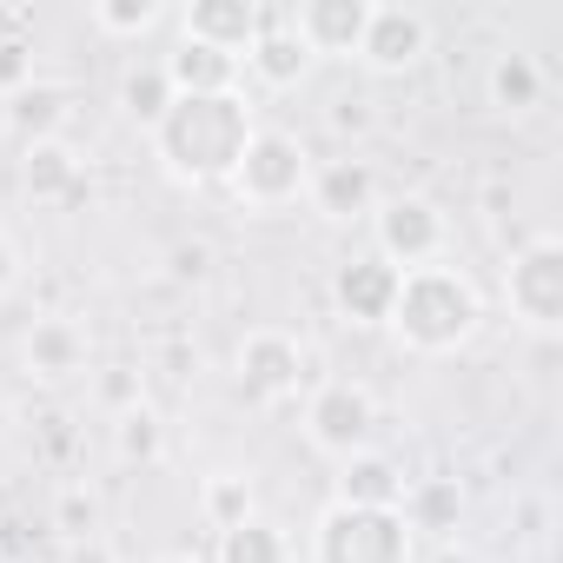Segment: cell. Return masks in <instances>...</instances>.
<instances>
[{
    "instance_id": "cell-10",
    "label": "cell",
    "mask_w": 563,
    "mask_h": 563,
    "mask_svg": "<svg viewBox=\"0 0 563 563\" xmlns=\"http://www.w3.org/2000/svg\"><path fill=\"white\" fill-rule=\"evenodd\" d=\"M378 166L358 159V153H339V159H312V186H306V206L325 219V225H358L378 212Z\"/></svg>"
},
{
    "instance_id": "cell-5",
    "label": "cell",
    "mask_w": 563,
    "mask_h": 563,
    "mask_svg": "<svg viewBox=\"0 0 563 563\" xmlns=\"http://www.w3.org/2000/svg\"><path fill=\"white\" fill-rule=\"evenodd\" d=\"M372 252H378L391 272L438 265V258L451 252V212H444L431 192H391V199H378V212H372Z\"/></svg>"
},
{
    "instance_id": "cell-7",
    "label": "cell",
    "mask_w": 563,
    "mask_h": 563,
    "mask_svg": "<svg viewBox=\"0 0 563 563\" xmlns=\"http://www.w3.org/2000/svg\"><path fill=\"white\" fill-rule=\"evenodd\" d=\"M232 372H239V391H245V398L286 405V398L306 391L312 358H306V345H299L286 325H252V332L232 345Z\"/></svg>"
},
{
    "instance_id": "cell-12",
    "label": "cell",
    "mask_w": 563,
    "mask_h": 563,
    "mask_svg": "<svg viewBox=\"0 0 563 563\" xmlns=\"http://www.w3.org/2000/svg\"><path fill=\"white\" fill-rule=\"evenodd\" d=\"M258 27H265L258 0H192V8L179 14V41L232 54V60H245V47L258 41Z\"/></svg>"
},
{
    "instance_id": "cell-2",
    "label": "cell",
    "mask_w": 563,
    "mask_h": 563,
    "mask_svg": "<svg viewBox=\"0 0 563 563\" xmlns=\"http://www.w3.org/2000/svg\"><path fill=\"white\" fill-rule=\"evenodd\" d=\"M484 325V292L477 278L451 258L438 265H418V272H398V299H391V319L385 332L418 352V358H444V352H464Z\"/></svg>"
},
{
    "instance_id": "cell-29",
    "label": "cell",
    "mask_w": 563,
    "mask_h": 563,
    "mask_svg": "<svg viewBox=\"0 0 563 563\" xmlns=\"http://www.w3.org/2000/svg\"><path fill=\"white\" fill-rule=\"evenodd\" d=\"M325 126H332L339 140H365V133L378 126V107H372L365 93H339V100L325 107Z\"/></svg>"
},
{
    "instance_id": "cell-22",
    "label": "cell",
    "mask_w": 563,
    "mask_h": 563,
    "mask_svg": "<svg viewBox=\"0 0 563 563\" xmlns=\"http://www.w3.org/2000/svg\"><path fill=\"white\" fill-rule=\"evenodd\" d=\"M166 418H159V405H126V411H113V457L120 464H140V471H153V464H166Z\"/></svg>"
},
{
    "instance_id": "cell-9",
    "label": "cell",
    "mask_w": 563,
    "mask_h": 563,
    "mask_svg": "<svg viewBox=\"0 0 563 563\" xmlns=\"http://www.w3.org/2000/svg\"><path fill=\"white\" fill-rule=\"evenodd\" d=\"M431 54V14L405 8V0H372V21L358 41V67L372 74H411Z\"/></svg>"
},
{
    "instance_id": "cell-31",
    "label": "cell",
    "mask_w": 563,
    "mask_h": 563,
    "mask_svg": "<svg viewBox=\"0 0 563 563\" xmlns=\"http://www.w3.org/2000/svg\"><path fill=\"white\" fill-rule=\"evenodd\" d=\"M21 278H27V252H21L8 232H0V299H8V292L21 286Z\"/></svg>"
},
{
    "instance_id": "cell-17",
    "label": "cell",
    "mask_w": 563,
    "mask_h": 563,
    "mask_svg": "<svg viewBox=\"0 0 563 563\" xmlns=\"http://www.w3.org/2000/svg\"><path fill=\"white\" fill-rule=\"evenodd\" d=\"M405 490H411L405 464H398L391 451H378V444L339 464V504H345V510H398Z\"/></svg>"
},
{
    "instance_id": "cell-8",
    "label": "cell",
    "mask_w": 563,
    "mask_h": 563,
    "mask_svg": "<svg viewBox=\"0 0 563 563\" xmlns=\"http://www.w3.org/2000/svg\"><path fill=\"white\" fill-rule=\"evenodd\" d=\"M504 299H510V319L530 325V332H556L563 325V245L550 232L510 252V265H504Z\"/></svg>"
},
{
    "instance_id": "cell-11",
    "label": "cell",
    "mask_w": 563,
    "mask_h": 563,
    "mask_svg": "<svg viewBox=\"0 0 563 563\" xmlns=\"http://www.w3.org/2000/svg\"><path fill=\"white\" fill-rule=\"evenodd\" d=\"M365 21L372 0H299V8H286V27L306 41L312 60H358Z\"/></svg>"
},
{
    "instance_id": "cell-24",
    "label": "cell",
    "mask_w": 563,
    "mask_h": 563,
    "mask_svg": "<svg viewBox=\"0 0 563 563\" xmlns=\"http://www.w3.org/2000/svg\"><path fill=\"white\" fill-rule=\"evenodd\" d=\"M113 100H120V113H126L140 133H153L179 93H173V80H166V67H159V60H133V67L120 74V93H113Z\"/></svg>"
},
{
    "instance_id": "cell-35",
    "label": "cell",
    "mask_w": 563,
    "mask_h": 563,
    "mask_svg": "<svg viewBox=\"0 0 563 563\" xmlns=\"http://www.w3.org/2000/svg\"><path fill=\"white\" fill-rule=\"evenodd\" d=\"M159 563H206V556H192V550H173V556H159Z\"/></svg>"
},
{
    "instance_id": "cell-28",
    "label": "cell",
    "mask_w": 563,
    "mask_h": 563,
    "mask_svg": "<svg viewBox=\"0 0 563 563\" xmlns=\"http://www.w3.org/2000/svg\"><path fill=\"white\" fill-rule=\"evenodd\" d=\"M41 74H34V41L27 34H8L0 41V100H14L21 87H34Z\"/></svg>"
},
{
    "instance_id": "cell-27",
    "label": "cell",
    "mask_w": 563,
    "mask_h": 563,
    "mask_svg": "<svg viewBox=\"0 0 563 563\" xmlns=\"http://www.w3.org/2000/svg\"><path fill=\"white\" fill-rule=\"evenodd\" d=\"M87 21H93V34H107V41H140V34H153V27L166 21V8H159V0H93Z\"/></svg>"
},
{
    "instance_id": "cell-16",
    "label": "cell",
    "mask_w": 563,
    "mask_h": 563,
    "mask_svg": "<svg viewBox=\"0 0 563 563\" xmlns=\"http://www.w3.org/2000/svg\"><path fill=\"white\" fill-rule=\"evenodd\" d=\"M74 87L67 80H34V87H21L8 107H0V120H8V133L21 140V146H47V140H67V126H74Z\"/></svg>"
},
{
    "instance_id": "cell-18",
    "label": "cell",
    "mask_w": 563,
    "mask_h": 563,
    "mask_svg": "<svg viewBox=\"0 0 563 563\" xmlns=\"http://www.w3.org/2000/svg\"><path fill=\"white\" fill-rule=\"evenodd\" d=\"M21 192H27L34 206H80L87 179H80V153H74V140L21 146Z\"/></svg>"
},
{
    "instance_id": "cell-33",
    "label": "cell",
    "mask_w": 563,
    "mask_h": 563,
    "mask_svg": "<svg viewBox=\"0 0 563 563\" xmlns=\"http://www.w3.org/2000/svg\"><path fill=\"white\" fill-rule=\"evenodd\" d=\"M100 398H107L113 411H126V405H140V372H113V378H100Z\"/></svg>"
},
{
    "instance_id": "cell-14",
    "label": "cell",
    "mask_w": 563,
    "mask_h": 563,
    "mask_svg": "<svg viewBox=\"0 0 563 563\" xmlns=\"http://www.w3.org/2000/svg\"><path fill=\"white\" fill-rule=\"evenodd\" d=\"M265 93H292V87H306L312 80V54H306V41L286 27V14H265V27H258V41L245 47V60H239Z\"/></svg>"
},
{
    "instance_id": "cell-6",
    "label": "cell",
    "mask_w": 563,
    "mask_h": 563,
    "mask_svg": "<svg viewBox=\"0 0 563 563\" xmlns=\"http://www.w3.org/2000/svg\"><path fill=\"white\" fill-rule=\"evenodd\" d=\"M372 438H378V398L358 378H325L306 391V444L319 457L345 464V457L372 451Z\"/></svg>"
},
{
    "instance_id": "cell-23",
    "label": "cell",
    "mask_w": 563,
    "mask_h": 563,
    "mask_svg": "<svg viewBox=\"0 0 563 563\" xmlns=\"http://www.w3.org/2000/svg\"><path fill=\"white\" fill-rule=\"evenodd\" d=\"M212 563H292V537H286V523H272V517L258 510V517L219 530Z\"/></svg>"
},
{
    "instance_id": "cell-32",
    "label": "cell",
    "mask_w": 563,
    "mask_h": 563,
    "mask_svg": "<svg viewBox=\"0 0 563 563\" xmlns=\"http://www.w3.org/2000/svg\"><path fill=\"white\" fill-rule=\"evenodd\" d=\"M60 563H120V550L107 537H80V543H60Z\"/></svg>"
},
{
    "instance_id": "cell-13",
    "label": "cell",
    "mask_w": 563,
    "mask_h": 563,
    "mask_svg": "<svg viewBox=\"0 0 563 563\" xmlns=\"http://www.w3.org/2000/svg\"><path fill=\"white\" fill-rule=\"evenodd\" d=\"M391 299H398V272L378 252H358V258H345L332 272V306H339L345 325H385Z\"/></svg>"
},
{
    "instance_id": "cell-21",
    "label": "cell",
    "mask_w": 563,
    "mask_h": 563,
    "mask_svg": "<svg viewBox=\"0 0 563 563\" xmlns=\"http://www.w3.org/2000/svg\"><path fill=\"white\" fill-rule=\"evenodd\" d=\"M398 517L411 523V537H451L464 517V484L457 477H411Z\"/></svg>"
},
{
    "instance_id": "cell-19",
    "label": "cell",
    "mask_w": 563,
    "mask_h": 563,
    "mask_svg": "<svg viewBox=\"0 0 563 563\" xmlns=\"http://www.w3.org/2000/svg\"><path fill=\"white\" fill-rule=\"evenodd\" d=\"M21 358H27V372H34V378L67 385V378H80V372H87V332H80L74 319H34V332H27Z\"/></svg>"
},
{
    "instance_id": "cell-1",
    "label": "cell",
    "mask_w": 563,
    "mask_h": 563,
    "mask_svg": "<svg viewBox=\"0 0 563 563\" xmlns=\"http://www.w3.org/2000/svg\"><path fill=\"white\" fill-rule=\"evenodd\" d=\"M252 133H258V120H252L245 93H186L166 107V120L146 140H153V159L179 186H225Z\"/></svg>"
},
{
    "instance_id": "cell-20",
    "label": "cell",
    "mask_w": 563,
    "mask_h": 563,
    "mask_svg": "<svg viewBox=\"0 0 563 563\" xmlns=\"http://www.w3.org/2000/svg\"><path fill=\"white\" fill-rule=\"evenodd\" d=\"M159 67H166V80H173L179 100L186 93H239V80H245V67L232 54H212V47H192V41H179Z\"/></svg>"
},
{
    "instance_id": "cell-34",
    "label": "cell",
    "mask_w": 563,
    "mask_h": 563,
    "mask_svg": "<svg viewBox=\"0 0 563 563\" xmlns=\"http://www.w3.org/2000/svg\"><path fill=\"white\" fill-rule=\"evenodd\" d=\"M424 563H477V556H471V550H464V543H438V550H431V556H424Z\"/></svg>"
},
{
    "instance_id": "cell-4",
    "label": "cell",
    "mask_w": 563,
    "mask_h": 563,
    "mask_svg": "<svg viewBox=\"0 0 563 563\" xmlns=\"http://www.w3.org/2000/svg\"><path fill=\"white\" fill-rule=\"evenodd\" d=\"M312 563H418V537L398 510H345L332 504L312 523Z\"/></svg>"
},
{
    "instance_id": "cell-25",
    "label": "cell",
    "mask_w": 563,
    "mask_h": 563,
    "mask_svg": "<svg viewBox=\"0 0 563 563\" xmlns=\"http://www.w3.org/2000/svg\"><path fill=\"white\" fill-rule=\"evenodd\" d=\"M199 517H206L212 537L232 530V523H245V517H258V490H252V477H245V471H212V477L199 484Z\"/></svg>"
},
{
    "instance_id": "cell-26",
    "label": "cell",
    "mask_w": 563,
    "mask_h": 563,
    "mask_svg": "<svg viewBox=\"0 0 563 563\" xmlns=\"http://www.w3.org/2000/svg\"><path fill=\"white\" fill-rule=\"evenodd\" d=\"M47 523L60 530V543H80V537H100V530H107V504H100L93 484H60Z\"/></svg>"
},
{
    "instance_id": "cell-15",
    "label": "cell",
    "mask_w": 563,
    "mask_h": 563,
    "mask_svg": "<svg viewBox=\"0 0 563 563\" xmlns=\"http://www.w3.org/2000/svg\"><path fill=\"white\" fill-rule=\"evenodd\" d=\"M484 100H490V113H504V120H530V113L550 100V67H543L530 47H504V54H490V67H484Z\"/></svg>"
},
{
    "instance_id": "cell-3",
    "label": "cell",
    "mask_w": 563,
    "mask_h": 563,
    "mask_svg": "<svg viewBox=\"0 0 563 563\" xmlns=\"http://www.w3.org/2000/svg\"><path fill=\"white\" fill-rule=\"evenodd\" d=\"M225 186H232V199H239L245 212H286V206H299L306 186H312V153H306V140L286 133V126H258V133L245 140V153H239V166H232Z\"/></svg>"
},
{
    "instance_id": "cell-30",
    "label": "cell",
    "mask_w": 563,
    "mask_h": 563,
    "mask_svg": "<svg viewBox=\"0 0 563 563\" xmlns=\"http://www.w3.org/2000/svg\"><path fill=\"white\" fill-rule=\"evenodd\" d=\"M166 272L179 278V286H206V278H212V245L206 239H179L166 252Z\"/></svg>"
}]
</instances>
